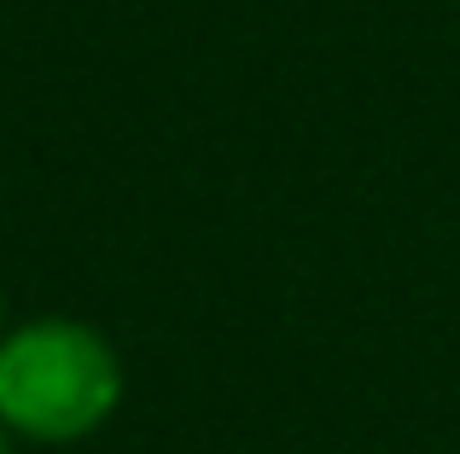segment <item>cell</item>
<instances>
[{"mask_svg":"<svg viewBox=\"0 0 460 454\" xmlns=\"http://www.w3.org/2000/svg\"><path fill=\"white\" fill-rule=\"evenodd\" d=\"M0 338H6V292H0Z\"/></svg>","mask_w":460,"mask_h":454,"instance_id":"cell-3","label":"cell"},{"mask_svg":"<svg viewBox=\"0 0 460 454\" xmlns=\"http://www.w3.org/2000/svg\"><path fill=\"white\" fill-rule=\"evenodd\" d=\"M12 443H18V437H12L6 425H0V454H18V449H12Z\"/></svg>","mask_w":460,"mask_h":454,"instance_id":"cell-2","label":"cell"},{"mask_svg":"<svg viewBox=\"0 0 460 454\" xmlns=\"http://www.w3.org/2000/svg\"><path fill=\"white\" fill-rule=\"evenodd\" d=\"M123 402L111 338L76 315H35L0 338V425L23 443H82Z\"/></svg>","mask_w":460,"mask_h":454,"instance_id":"cell-1","label":"cell"}]
</instances>
